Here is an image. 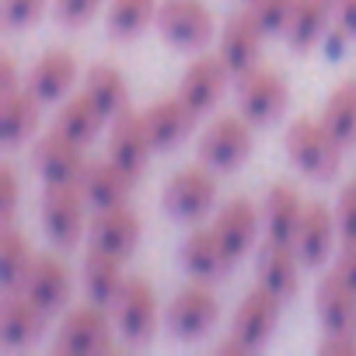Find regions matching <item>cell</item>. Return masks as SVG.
<instances>
[{
	"label": "cell",
	"instance_id": "cell-1",
	"mask_svg": "<svg viewBox=\"0 0 356 356\" xmlns=\"http://www.w3.org/2000/svg\"><path fill=\"white\" fill-rule=\"evenodd\" d=\"M342 143L325 129L321 119H297L286 129V157L293 161L297 171H304L307 178L328 182L335 178L339 164H342Z\"/></svg>",
	"mask_w": 356,
	"mask_h": 356
},
{
	"label": "cell",
	"instance_id": "cell-2",
	"mask_svg": "<svg viewBox=\"0 0 356 356\" xmlns=\"http://www.w3.org/2000/svg\"><path fill=\"white\" fill-rule=\"evenodd\" d=\"M213 200H217V178H213L210 164H193V168L175 171L168 178L164 193H161V207L175 220H200V217H207Z\"/></svg>",
	"mask_w": 356,
	"mask_h": 356
},
{
	"label": "cell",
	"instance_id": "cell-3",
	"mask_svg": "<svg viewBox=\"0 0 356 356\" xmlns=\"http://www.w3.org/2000/svg\"><path fill=\"white\" fill-rule=\"evenodd\" d=\"M238 112L252 122V126H266V122H273L283 108H286V102H290V88H286V81L276 74V70H269V67H248L245 74H238Z\"/></svg>",
	"mask_w": 356,
	"mask_h": 356
},
{
	"label": "cell",
	"instance_id": "cell-4",
	"mask_svg": "<svg viewBox=\"0 0 356 356\" xmlns=\"http://www.w3.org/2000/svg\"><path fill=\"white\" fill-rule=\"evenodd\" d=\"M84 196L77 186H46L39 200V224L56 248H74L84 231Z\"/></svg>",
	"mask_w": 356,
	"mask_h": 356
},
{
	"label": "cell",
	"instance_id": "cell-5",
	"mask_svg": "<svg viewBox=\"0 0 356 356\" xmlns=\"http://www.w3.org/2000/svg\"><path fill=\"white\" fill-rule=\"evenodd\" d=\"M112 314L108 307L102 304H84V307H74L60 328H56V339H53V349L56 353H108L112 349Z\"/></svg>",
	"mask_w": 356,
	"mask_h": 356
},
{
	"label": "cell",
	"instance_id": "cell-6",
	"mask_svg": "<svg viewBox=\"0 0 356 356\" xmlns=\"http://www.w3.org/2000/svg\"><path fill=\"white\" fill-rule=\"evenodd\" d=\"M248 154H252V122L241 112L213 119L200 136V161L210 164L213 171H234Z\"/></svg>",
	"mask_w": 356,
	"mask_h": 356
},
{
	"label": "cell",
	"instance_id": "cell-7",
	"mask_svg": "<svg viewBox=\"0 0 356 356\" xmlns=\"http://www.w3.org/2000/svg\"><path fill=\"white\" fill-rule=\"evenodd\" d=\"M108 314H112L115 332L126 342H147L154 335V325H157V293H154V286L140 276L126 280L119 297L112 300Z\"/></svg>",
	"mask_w": 356,
	"mask_h": 356
},
{
	"label": "cell",
	"instance_id": "cell-8",
	"mask_svg": "<svg viewBox=\"0 0 356 356\" xmlns=\"http://www.w3.org/2000/svg\"><path fill=\"white\" fill-rule=\"evenodd\" d=\"M220 318V304H217V293L207 286V283H193L186 290H178L171 300H168V311H164V325L171 335L178 339H196V335H207Z\"/></svg>",
	"mask_w": 356,
	"mask_h": 356
},
{
	"label": "cell",
	"instance_id": "cell-9",
	"mask_svg": "<svg viewBox=\"0 0 356 356\" xmlns=\"http://www.w3.org/2000/svg\"><path fill=\"white\" fill-rule=\"evenodd\" d=\"M84 164V147L56 129L32 143V171L42 178V186H77Z\"/></svg>",
	"mask_w": 356,
	"mask_h": 356
},
{
	"label": "cell",
	"instance_id": "cell-10",
	"mask_svg": "<svg viewBox=\"0 0 356 356\" xmlns=\"http://www.w3.org/2000/svg\"><path fill=\"white\" fill-rule=\"evenodd\" d=\"M157 32L182 49H200L213 39V15L203 0H168L157 8Z\"/></svg>",
	"mask_w": 356,
	"mask_h": 356
},
{
	"label": "cell",
	"instance_id": "cell-11",
	"mask_svg": "<svg viewBox=\"0 0 356 356\" xmlns=\"http://www.w3.org/2000/svg\"><path fill=\"white\" fill-rule=\"evenodd\" d=\"M136 245H140V220H136V213L126 203L91 213V220H88V248L108 252L115 259H129Z\"/></svg>",
	"mask_w": 356,
	"mask_h": 356
},
{
	"label": "cell",
	"instance_id": "cell-12",
	"mask_svg": "<svg viewBox=\"0 0 356 356\" xmlns=\"http://www.w3.org/2000/svg\"><path fill=\"white\" fill-rule=\"evenodd\" d=\"M154 154V143H150V133L143 126V112H122L119 119H112V129H108V147H105V157L115 161L126 175L140 178L147 161Z\"/></svg>",
	"mask_w": 356,
	"mask_h": 356
},
{
	"label": "cell",
	"instance_id": "cell-13",
	"mask_svg": "<svg viewBox=\"0 0 356 356\" xmlns=\"http://www.w3.org/2000/svg\"><path fill=\"white\" fill-rule=\"evenodd\" d=\"M18 290L29 300H35L46 314H56L70 300V269L56 255H35Z\"/></svg>",
	"mask_w": 356,
	"mask_h": 356
},
{
	"label": "cell",
	"instance_id": "cell-14",
	"mask_svg": "<svg viewBox=\"0 0 356 356\" xmlns=\"http://www.w3.org/2000/svg\"><path fill=\"white\" fill-rule=\"evenodd\" d=\"M280 304L283 300L276 293H269L266 286H252L241 297V304H238V311L231 318V335H238L248 349H259L273 335V328H276Z\"/></svg>",
	"mask_w": 356,
	"mask_h": 356
},
{
	"label": "cell",
	"instance_id": "cell-15",
	"mask_svg": "<svg viewBox=\"0 0 356 356\" xmlns=\"http://www.w3.org/2000/svg\"><path fill=\"white\" fill-rule=\"evenodd\" d=\"M136 178L126 175L115 161H88L81 178H77V189L84 196V203L91 210H108V207H122L129 200V189H133Z\"/></svg>",
	"mask_w": 356,
	"mask_h": 356
},
{
	"label": "cell",
	"instance_id": "cell-16",
	"mask_svg": "<svg viewBox=\"0 0 356 356\" xmlns=\"http://www.w3.org/2000/svg\"><path fill=\"white\" fill-rule=\"evenodd\" d=\"M227 77H231V70L224 67V60H220L217 53H213V56H196V60L186 67L182 81H178V98H182L196 115H203V112H210V108L217 105V98H220Z\"/></svg>",
	"mask_w": 356,
	"mask_h": 356
},
{
	"label": "cell",
	"instance_id": "cell-17",
	"mask_svg": "<svg viewBox=\"0 0 356 356\" xmlns=\"http://www.w3.org/2000/svg\"><path fill=\"white\" fill-rule=\"evenodd\" d=\"M259 224H262V207H255L252 200H231L224 203V210L213 217V234L220 238V245L227 248V255L238 262L241 255L252 252L255 238H259Z\"/></svg>",
	"mask_w": 356,
	"mask_h": 356
},
{
	"label": "cell",
	"instance_id": "cell-18",
	"mask_svg": "<svg viewBox=\"0 0 356 356\" xmlns=\"http://www.w3.org/2000/svg\"><path fill=\"white\" fill-rule=\"evenodd\" d=\"M300 266L304 262H300V255H297L293 245H283V241H273V238H266V245H259V255H255L259 286H266L280 300H290L297 293Z\"/></svg>",
	"mask_w": 356,
	"mask_h": 356
},
{
	"label": "cell",
	"instance_id": "cell-19",
	"mask_svg": "<svg viewBox=\"0 0 356 356\" xmlns=\"http://www.w3.org/2000/svg\"><path fill=\"white\" fill-rule=\"evenodd\" d=\"M74 81H77V60H74V53H67V49H49V53H42V56L29 67V74H25V88H29L42 105L63 102Z\"/></svg>",
	"mask_w": 356,
	"mask_h": 356
},
{
	"label": "cell",
	"instance_id": "cell-20",
	"mask_svg": "<svg viewBox=\"0 0 356 356\" xmlns=\"http://www.w3.org/2000/svg\"><path fill=\"white\" fill-rule=\"evenodd\" d=\"M178 262H182V269H186L193 280H200V283H213V280L227 276L231 266H234V259L227 255V248H224L220 238L213 234V227L193 231V234L182 241Z\"/></svg>",
	"mask_w": 356,
	"mask_h": 356
},
{
	"label": "cell",
	"instance_id": "cell-21",
	"mask_svg": "<svg viewBox=\"0 0 356 356\" xmlns=\"http://www.w3.org/2000/svg\"><path fill=\"white\" fill-rule=\"evenodd\" d=\"M262 39L266 32L255 25V18L248 11H238L227 18L224 32H220V46H217V56L224 60V67L231 70V77L245 74L248 67H255L259 60V49H262Z\"/></svg>",
	"mask_w": 356,
	"mask_h": 356
},
{
	"label": "cell",
	"instance_id": "cell-22",
	"mask_svg": "<svg viewBox=\"0 0 356 356\" xmlns=\"http://www.w3.org/2000/svg\"><path fill=\"white\" fill-rule=\"evenodd\" d=\"M193 122H196V112L182 102V98H157L143 108V126L150 133V143L154 150H171L178 147L189 133H193Z\"/></svg>",
	"mask_w": 356,
	"mask_h": 356
},
{
	"label": "cell",
	"instance_id": "cell-23",
	"mask_svg": "<svg viewBox=\"0 0 356 356\" xmlns=\"http://www.w3.org/2000/svg\"><path fill=\"white\" fill-rule=\"evenodd\" d=\"M46 318L49 314L35 300H29L22 290H4V304H0V342L8 349L35 342L46 328Z\"/></svg>",
	"mask_w": 356,
	"mask_h": 356
},
{
	"label": "cell",
	"instance_id": "cell-24",
	"mask_svg": "<svg viewBox=\"0 0 356 356\" xmlns=\"http://www.w3.org/2000/svg\"><path fill=\"white\" fill-rule=\"evenodd\" d=\"M339 227H335V210H328L325 203H307L304 207V217H300V227H297V238H293V248L300 255V262L307 269L321 266L332 252V241H335Z\"/></svg>",
	"mask_w": 356,
	"mask_h": 356
},
{
	"label": "cell",
	"instance_id": "cell-25",
	"mask_svg": "<svg viewBox=\"0 0 356 356\" xmlns=\"http://www.w3.org/2000/svg\"><path fill=\"white\" fill-rule=\"evenodd\" d=\"M318 321L325 332H356V290L332 269L314 290Z\"/></svg>",
	"mask_w": 356,
	"mask_h": 356
},
{
	"label": "cell",
	"instance_id": "cell-26",
	"mask_svg": "<svg viewBox=\"0 0 356 356\" xmlns=\"http://www.w3.org/2000/svg\"><path fill=\"white\" fill-rule=\"evenodd\" d=\"M300 217H304V203H300V196H297L293 186H273L266 193V200H262L266 238L283 241V245H293L297 227H300Z\"/></svg>",
	"mask_w": 356,
	"mask_h": 356
},
{
	"label": "cell",
	"instance_id": "cell-27",
	"mask_svg": "<svg viewBox=\"0 0 356 356\" xmlns=\"http://www.w3.org/2000/svg\"><path fill=\"white\" fill-rule=\"evenodd\" d=\"M84 95L105 112V119H119L122 112H129V84L122 77L119 67L112 63H95L84 74Z\"/></svg>",
	"mask_w": 356,
	"mask_h": 356
},
{
	"label": "cell",
	"instance_id": "cell-28",
	"mask_svg": "<svg viewBox=\"0 0 356 356\" xmlns=\"http://www.w3.org/2000/svg\"><path fill=\"white\" fill-rule=\"evenodd\" d=\"M81 283H84V293L88 300L102 304V307H112V300L119 297L126 276H122V259L108 255V252H98V248H88L84 255V269H81Z\"/></svg>",
	"mask_w": 356,
	"mask_h": 356
},
{
	"label": "cell",
	"instance_id": "cell-29",
	"mask_svg": "<svg viewBox=\"0 0 356 356\" xmlns=\"http://www.w3.org/2000/svg\"><path fill=\"white\" fill-rule=\"evenodd\" d=\"M328 25H332V0H293L290 22L283 29V42L304 53L325 35Z\"/></svg>",
	"mask_w": 356,
	"mask_h": 356
},
{
	"label": "cell",
	"instance_id": "cell-30",
	"mask_svg": "<svg viewBox=\"0 0 356 356\" xmlns=\"http://www.w3.org/2000/svg\"><path fill=\"white\" fill-rule=\"evenodd\" d=\"M105 122H108L105 112L81 91V95H74V98H67V102L60 105V112H56V119H53V129L84 147V143H91V140L105 129Z\"/></svg>",
	"mask_w": 356,
	"mask_h": 356
},
{
	"label": "cell",
	"instance_id": "cell-31",
	"mask_svg": "<svg viewBox=\"0 0 356 356\" xmlns=\"http://www.w3.org/2000/svg\"><path fill=\"white\" fill-rule=\"evenodd\" d=\"M0 105H4V143L8 147H18L25 143L35 129H39V108L42 102L22 84L18 91L4 95L0 98Z\"/></svg>",
	"mask_w": 356,
	"mask_h": 356
},
{
	"label": "cell",
	"instance_id": "cell-32",
	"mask_svg": "<svg viewBox=\"0 0 356 356\" xmlns=\"http://www.w3.org/2000/svg\"><path fill=\"white\" fill-rule=\"evenodd\" d=\"M321 122L342 147L356 143V81H342L328 95V102L321 108Z\"/></svg>",
	"mask_w": 356,
	"mask_h": 356
},
{
	"label": "cell",
	"instance_id": "cell-33",
	"mask_svg": "<svg viewBox=\"0 0 356 356\" xmlns=\"http://www.w3.org/2000/svg\"><path fill=\"white\" fill-rule=\"evenodd\" d=\"M157 0H112L105 11V32L112 39H133L157 22Z\"/></svg>",
	"mask_w": 356,
	"mask_h": 356
},
{
	"label": "cell",
	"instance_id": "cell-34",
	"mask_svg": "<svg viewBox=\"0 0 356 356\" xmlns=\"http://www.w3.org/2000/svg\"><path fill=\"white\" fill-rule=\"evenodd\" d=\"M32 248L25 241V234L15 227V224H4L0 227V283L4 290H18L29 266H32Z\"/></svg>",
	"mask_w": 356,
	"mask_h": 356
},
{
	"label": "cell",
	"instance_id": "cell-35",
	"mask_svg": "<svg viewBox=\"0 0 356 356\" xmlns=\"http://www.w3.org/2000/svg\"><path fill=\"white\" fill-rule=\"evenodd\" d=\"M245 11L255 18V25L266 35H283V29L290 22V11H293V0H248Z\"/></svg>",
	"mask_w": 356,
	"mask_h": 356
},
{
	"label": "cell",
	"instance_id": "cell-36",
	"mask_svg": "<svg viewBox=\"0 0 356 356\" xmlns=\"http://www.w3.org/2000/svg\"><path fill=\"white\" fill-rule=\"evenodd\" d=\"M335 227L342 245H356V178L342 186L335 200Z\"/></svg>",
	"mask_w": 356,
	"mask_h": 356
},
{
	"label": "cell",
	"instance_id": "cell-37",
	"mask_svg": "<svg viewBox=\"0 0 356 356\" xmlns=\"http://www.w3.org/2000/svg\"><path fill=\"white\" fill-rule=\"evenodd\" d=\"M42 11H46V0H4L0 4V22H4V29H25L39 22Z\"/></svg>",
	"mask_w": 356,
	"mask_h": 356
},
{
	"label": "cell",
	"instance_id": "cell-38",
	"mask_svg": "<svg viewBox=\"0 0 356 356\" xmlns=\"http://www.w3.org/2000/svg\"><path fill=\"white\" fill-rule=\"evenodd\" d=\"M18 175L11 164L0 168V224H15V213H18Z\"/></svg>",
	"mask_w": 356,
	"mask_h": 356
},
{
	"label": "cell",
	"instance_id": "cell-39",
	"mask_svg": "<svg viewBox=\"0 0 356 356\" xmlns=\"http://www.w3.org/2000/svg\"><path fill=\"white\" fill-rule=\"evenodd\" d=\"M98 4H102V0H56L53 15H56V22H63V25H84V22L98 11Z\"/></svg>",
	"mask_w": 356,
	"mask_h": 356
},
{
	"label": "cell",
	"instance_id": "cell-40",
	"mask_svg": "<svg viewBox=\"0 0 356 356\" xmlns=\"http://www.w3.org/2000/svg\"><path fill=\"white\" fill-rule=\"evenodd\" d=\"M321 356H356V332H325L318 342Z\"/></svg>",
	"mask_w": 356,
	"mask_h": 356
},
{
	"label": "cell",
	"instance_id": "cell-41",
	"mask_svg": "<svg viewBox=\"0 0 356 356\" xmlns=\"http://www.w3.org/2000/svg\"><path fill=\"white\" fill-rule=\"evenodd\" d=\"M332 22L346 39H356V0H332Z\"/></svg>",
	"mask_w": 356,
	"mask_h": 356
},
{
	"label": "cell",
	"instance_id": "cell-42",
	"mask_svg": "<svg viewBox=\"0 0 356 356\" xmlns=\"http://www.w3.org/2000/svg\"><path fill=\"white\" fill-rule=\"evenodd\" d=\"M335 273L356 290V245H342V252L335 259Z\"/></svg>",
	"mask_w": 356,
	"mask_h": 356
},
{
	"label": "cell",
	"instance_id": "cell-43",
	"mask_svg": "<svg viewBox=\"0 0 356 356\" xmlns=\"http://www.w3.org/2000/svg\"><path fill=\"white\" fill-rule=\"evenodd\" d=\"M11 91H18V67H15L11 56H4L0 60V98L11 95Z\"/></svg>",
	"mask_w": 356,
	"mask_h": 356
},
{
	"label": "cell",
	"instance_id": "cell-44",
	"mask_svg": "<svg viewBox=\"0 0 356 356\" xmlns=\"http://www.w3.org/2000/svg\"><path fill=\"white\" fill-rule=\"evenodd\" d=\"M245 4H248V0H245Z\"/></svg>",
	"mask_w": 356,
	"mask_h": 356
}]
</instances>
